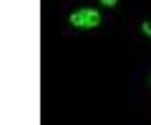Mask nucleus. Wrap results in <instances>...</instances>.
I'll list each match as a JSON object with an SVG mask.
<instances>
[{
  "mask_svg": "<svg viewBox=\"0 0 151 125\" xmlns=\"http://www.w3.org/2000/svg\"><path fill=\"white\" fill-rule=\"evenodd\" d=\"M68 23L78 30H93V28L101 25V13L96 8H81V10H76L68 15Z\"/></svg>",
  "mask_w": 151,
  "mask_h": 125,
  "instance_id": "obj_1",
  "label": "nucleus"
},
{
  "mask_svg": "<svg viewBox=\"0 0 151 125\" xmlns=\"http://www.w3.org/2000/svg\"><path fill=\"white\" fill-rule=\"evenodd\" d=\"M116 3L119 0H101V5H106V8H116Z\"/></svg>",
  "mask_w": 151,
  "mask_h": 125,
  "instance_id": "obj_2",
  "label": "nucleus"
},
{
  "mask_svg": "<svg viewBox=\"0 0 151 125\" xmlns=\"http://www.w3.org/2000/svg\"><path fill=\"white\" fill-rule=\"evenodd\" d=\"M141 28H144V33H146V35H151V23H144Z\"/></svg>",
  "mask_w": 151,
  "mask_h": 125,
  "instance_id": "obj_3",
  "label": "nucleus"
}]
</instances>
